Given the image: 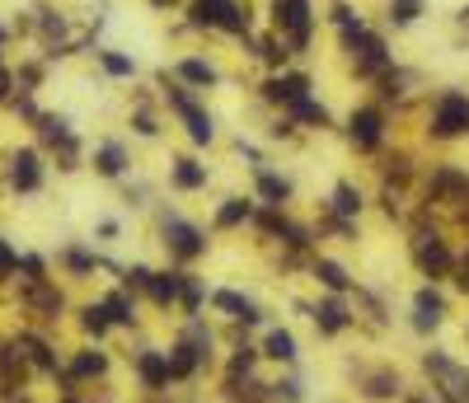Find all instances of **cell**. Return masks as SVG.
Listing matches in <instances>:
<instances>
[{
  "label": "cell",
  "mask_w": 469,
  "mask_h": 403,
  "mask_svg": "<svg viewBox=\"0 0 469 403\" xmlns=\"http://www.w3.org/2000/svg\"><path fill=\"white\" fill-rule=\"evenodd\" d=\"M469 132V99L465 94H441L432 113V136H465Z\"/></svg>",
  "instance_id": "6da1fadb"
},
{
  "label": "cell",
  "mask_w": 469,
  "mask_h": 403,
  "mask_svg": "<svg viewBox=\"0 0 469 403\" xmlns=\"http://www.w3.org/2000/svg\"><path fill=\"white\" fill-rule=\"evenodd\" d=\"M348 48L357 57V71L361 75H380V71H390V52H385V42L376 33H348Z\"/></svg>",
  "instance_id": "7a4b0ae2"
},
{
  "label": "cell",
  "mask_w": 469,
  "mask_h": 403,
  "mask_svg": "<svg viewBox=\"0 0 469 403\" xmlns=\"http://www.w3.org/2000/svg\"><path fill=\"white\" fill-rule=\"evenodd\" d=\"M10 188L14 193H38V188H43V155H38L33 145L10 155Z\"/></svg>",
  "instance_id": "3957f363"
},
{
  "label": "cell",
  "mask_w": 469,
  "mask_h": 403,
  "mask_svg": "<svg viewBox=\"0 0 469 403\" xmlns=\"http://www.w3.org/2000/svg\"><path fill=\"white\" fill-rule=\"evenodd\" d=\"M277 29H287L291 48L310 42V0H277Z\"/></svg>",
  "instance_id": "277c9868"
},
{
  "label": "cell",
  "mask_w": 469,
  "mask_h": 403,
  "mask_svg": "<svg viewBox=\"0 0 469 403\" xmlns=\"http://www.w3.org/2000/svg\"><path fill=\"white\" fill-rule=\"evenodd\" d=\"M165 94H169V103H174V109H178V118L188 122L193 141H197V145H207V141H212V132H216V127H212V118H207V113L197 109V99H193L188 90H174V84H169Z\"/></svg>",
  "instance_id": "5b68a950"
},
{
  "label": "cell",
  "mask_w": 469,
  "mask_h": 403,
  "mask_svg": "<svg viewBox=\"0 0 469 403\" xmlns=\"http://www.w3.org/2000/svg\"><path fill=\"white\" fill-rule=\"evenodd\" d=\"M165 244L178 253V258H197V253H207L202 230H193L188 221H169V225H165Z\"/></svg>",
  "instance_id": "8992f818"
},
{
  "label": "cell",
  "mask_w": 469,
  "mask_h": 403,
  "mask_svg": "<svg viewBox=\"0 0 469 403\" xmlns=\"http://www.w3.org/2000/svg\"><path fill=\"white\" fill-rule=\"evenodd\" d=\"M24 305L38 314V320H56V314H61V291L48 286V282H38V286L24 291Z\"/></svg>",
  "instance_id": "52a82bcc"
},
{
  "label": "cell",
  "mask_w": 469,
  "mask_h": 403,
  "mask_svg": "<svg viewBox=\"0 0 469 403\" xmlns=\"http://www.w3.org/2000/svg\"><path fill=\"white\" fill-rule=\"evenodd\" d=\"M14 352L24 356V362H33L38 371H48V375H56V356H52V347L43 343V337H33V333H19V343H14Z\"/></svg>",
  "instance_id": "ba28073f"
},
{
  "label": "cell",
  "mask_w": 469,
  "mask_h": 403,
  "mask_svg": "<svg viewBox=\"0 0 469 403\" xmlns=\"http://www.w3.org/2000/svg\"><path fill=\"white\" fill-rule=\"evenodd\" d=\"M305 90H310V80H305V75H277V80L263 84V94H268L273 103H300Z\"/></svg>",
  "instance_id": "9c48e42d"
},
{
  "label": "cell",
  "mask_w": 469,
  "mask_h": 403,
  "mask_svg": "<svg viewBox=\"0 0 469 403\" xmlns=\"http://www.w3.org/2000/svg\"><path fill=\"white\" fill-rule=\"evenodd\" d=\"M413 253H418V263H422L427 272H446V267H451V249H446L437 235H418Z\"/></svg>",
  "instance_id": "30bf717a"
},
{
  "label": "cell",
  "mask_w": 469,
  "mask_h": 403,
  "mask_svg": "<svg viewBox=\"0 0 469 403\" xmlns=\"http://www.w3.org/2000/svg\"><path fill=\"white\" fill-rule=\"evenodd\" d=\"M380 127H385V118H380L376 109H361V113H352V127H348V132H352V141L361 145V151H371V145L380 141Z\"/></svg>",
  "instance_id": "8fae6325"
},
{
  "label": "cell",
  "mask_w": 469,
  "mask_h": 403,
  "mask_svg": "<svg viewBox=\"0 0 469 403\" xmlns=\"http://www.w3.org/2000/svg\"><path fill=\"white\" fill-rule=\"evenodd\" d=\"M146 291H151V301H155V305H174V301H178V291H183V277H178V272H151Z\"/></svg>",
  "instance_id": "7c38bea8"
},
{
  "label": "cell",
  "mask_w": 469,
  "mask_h": 403,
  "mask_svg": "<svg viewBox=\"0 0 469 403\" xmlns=\"http://www.w3.org/2000/svg\"><path fill=\"white\" fill-rule=\"evenodd\" d=\"M136 371H141V380H146L151 390L169 385V362H165L160 352H141V356H136Z\"/></svg>",
  "instance_id": "4fadbf2b"
},
{
  "label": "cell",
  "mask_w": 469,
  "mask_h": 403,
  "mask_svg": "<svg viewBox=\"0 0 469 403\" xmlns=\"http://www.w3.org/2000/svg\"><path fill=\"white\" fill-rule=\"evenodd\" d=\"M315 320H319V329H324V333H343V329L352 324V314H348V305H343L338 295H334V301H324V305L315 310Z\"/></svg>",
  "instance_id": "5bb4252c"
},
{
  "label": "cell",
  "mask_w": 469,
  "mask_h": 403,
  "mask_svg": "<svg viewBox=\"0 0 469 403\" xmlns=\"http://www.w3.org/2000/svg\"><path fill=\"white\" fill-rule=\"evenodd\" d=\"M441 310H446V305H441V295H437V291H418L413 329H422V333H427V329H437V324H441Z\"/></svg>",
  "instance_id": "9a60e30c"
},
{
  "label": "cell",
  "mask_w": 469,
  "mask_h": 403,
  "mask_svg": "<svg viewBox=\"0 0 469 403\" xmlns=\"http://www.w3.org/2000/svg\"><path fill=\"white\" fill-rule=\"evenodd\" d=\"M94 169H99L104 179H117L122 169H127V155H122V145H117V141L99 145V151H94Z\"/></svg>",
  "instance_id": "2e32d148"
},
{
  "label": "cell",
  "mask_w": 469,
  "mask_h": 403,
  "mask_svg": "<svg viewBox=\"0 0 469 403\" xmlns=\"http://www.w3.org/2000/svg\"><path fill=\"white\" fill-rule=\"evenodd\" d=\"M216 305L230 314V320H244V324H258V310L244 301V295H235V291H216Z\"/></svg>",
  "instance_id": "e0dca14e"
},
{
  "label": "cell",
  "mask_w": 469,
  "mask_h": 403,
  "mask_svg": "<svg viewBox=\"0 0 469 403\" xmlns=\"http://www.w3.org/2000/svg\"><path fill=\"white\" fill-rule=\"evenodd\" d=\"M104 314H109V324H132V320H136L132 295H127V291H113L109 301H104Z\"/></svg>",
  "instance_id": "ac0fdd59"
},
{
  "label": "cell",
  "mask_w": 469,
  "mask_h": 403,
  "mask_svg": "<svg viewBox=\"0 0 469 403\" xmlns=\"http://www.w3.org/2000/svg\"><path fill=\"white\" fill-rule=\"evenodd\" d=\"M174 183L183 188V193H193V188L207 183V169H202L197 160H178V164H174Z\"/></svg>",
  "instance_id": "d6986e66"
},
{
  "label": "cell",
  "mask_w": 469,
  "mask_h": 403,
  "mask_svg": "<svg viewBox=\"0 0 469 403\" xmlns=\"http://www.w3.org/2000/svg\"><path fill=\"white\" fill-rule=\"evenodd\" d=\"M258 193L268 197L273 206H282L291 197V188H287V179H277V174H268V169H258Z\"/></svg>",
  "instance_id": "ffe728a7"
},
{
  "label": "cell",
  "mask_w": 469,
  "mask_h": 403,
  "mask_svg": "<svg viewBox=\"0 0 469 403\" xmlns=\"http://www.w3.org/2000/svg\"><path fill=\"white\" fill-rule=\"evenodd\" d=\"M165 362H169V375H174V380H183V375H193V366H197V352H193V343H178V347L165 356Z\"/></svg>",
  "instance_id": "44dd1931"
},
{
  "label": "cell",
  "mask_w": 469,
  "mask_h": 403,
  "mask_svg": "<svg viewBox=\"0 0 469 403\" xmlns=\"http://www.w3.org/2000/svg\"><path fill=\"white\" fill-rule=\"evenodd\" d=\"M109 371V356L104 352H80L75 362H71V375L75 380H85V375H104Z\"/></svg>",
  "instance_id": "7402d4cb"
},
{
  "label": "cell",
  "mask_w": 469,
  "mask_h": 403,
  "mask_svg": "<svg viewBox=\"0 0 469 403\" xmlns=\"http://www.w3.org/2000/svg\"><path fill=\"white\" fill-rule=\"evenodd\" d=\"M249 216H254V206H249V202H244V197H230L226 206H221V211H216V225H221V230H230V225H239V221H249Z\"/></svg>",
  "instance_id": "603a6c76"
},
{
  "label": "cell",
  "mask_w": 469,
  "mask_h": 403,
  "mask_svg": "<svg viewBox=\"0 0 469 403\" xmlns=\"http://www.w3.org/2000/svg\"><path fill=\"white\" fill-rule=\"evenodd\" d=\"M216 29H226V33H249V14H244V10L235 5V0H226V5H221Z\"/></svg>",
  "instance_id": "cb8c5ba5"
},
{
  "label": "cell",
  "mask_w": 469,
  "mask_h": 403,
  "mask_svg": "<svg viewBox=\"0 0 469 403\" xmlns=\"http://www.w3.org/2000/svg\"><path fill=\"white\" fill-rule=\"evenodd\" d=\"M315 277L329 286V291H348V272H343L338 263H329V258H319V263H315Z\"/></svg>",
  "instance_id": "d4e9b609"
},
{
  "label": "cell",
  "mask_w": 469,
  "mask_h": 403,
  "mask_svg": "<svg viewBox=\"0 0 469 403\" xmlns=\"http://www.w3.org/2000/svg\"><path fill=\"white\" fill-rule=\"evenodd\" d=\"M334 211H338V216H357V211H361V193H357L352 183H338V193H334Z\"/></svg>",
  "instance_id": "484cf974"
},
{
  "label": "cell",
  "mask_w": 469,
  "mask_h": 403,
  "mask_svg": "<svg viewBox=\"0 0 469 403\" xmlns=\"http://www.w3.org/2000/svg\"><path fill=\"white\" fill-rule=\"evenodd\" d=\"M268 356H277V362H296V337L291 333H268Z\"/></svg>",
  "instance_id": "4316f807"
},
{
  "label": "cell",
  "mask_w": 469,
  "mask_h": 403,
  "mask_svg": "<svg viewBox=\"0 0 469 403\" xmlns=\"http://www.w3.org/2000/svg\"><path fill=\"white\" fill-rule=\"evenodd\" d=\"M221 5H226V0H193V24L197 29H212L221 19Z\"/></svg>",
  "instance_id": "83f0119b"
},
{
  "label": "cell",
  "mask_w": 469,
  "mask_h": 403,
  "mask_svg": "<svg viewBox=\"0 0 469 403\" xmlns=\"http://www.w3.org/2000/svg\"><path fill=\"white\" fill-rule=\"evenodd\" d=\"M19 277H24V286H38V282H48V263L38 258V253H29V258H19Z\"/></svg>",
  "instance_id": "f1b7e54d"
},
{
  "label": "cell",
  "mask_w": 469,
  "mask_h": 403,
  "mask_svg": "<svg viewBox=\"0 0 469 403\" xmlns=\"http://www.w3.org/2000/svg\"><path fill=\"white\" fill-rule=\"evenodd\" d=\"M178 75H183V80H193V84H212V80H216V71L207 66V61H183Z\"/></svg>",
  "instance_id": "f546056e"
},
{
  "label": "cell",
  "mask_w": 469,
  "mask_h": 403,
  "mask_svg": "<svg viewBox=\"0 0 469 403\" xmlns=\"http://www.w3.org/2000/svg\"><path fill=\"white\" fill-rule=\"evenodd\" d=\"M291 109H296V118H300V122H310V127H324V122H329V113H324L319 103H310V99L291 103Z\"/></svg>",
  "instance_id": "4dcf8cb0"
},
{
  "label": "cell",
  "mask_w": 469,
  "mask_h": 403,
  "mask_svg": "<svg viewBox=\"0 0 469 403\" xmlns=\"http://www.w3.org/2000/svg\"><path fill=\"white\" fill-rule=\"evenodd\" d=\"M80 324H85V333L104 337V333H109V314H104V305H90V310H85V320H80Z\"/></svg>",
  "instance_id": "1f68e13d"
},
{
  "label": "cell",
  "mask_w": 469,
  "mask_h": 403,
  "mask_svg": "<svg viewBox=\"0 0 469 403\" xmlns=\"http://www.w3.org/2000/svg\"><path fill=\"white\" fill-rule=\"evenodd\" d=\"M14 272H19V253L5 244V235H0V282H14Z\"/></svg>",
  "instance_id": "d6a6232c"
},
{
  "label": "cell",
  "mask_w": 469,
  "mask_h": 403,
  "mask_svg": "<svg viewBox=\"0 0 469 403\" xmlns=\"http://www.w3.org/2000/svg\"><path fill=\"white\" fill-rule=\"evenodd\" d=\"M99 61H104L109 75H132V57H122V52H104Z\"/></svg>",
  "instance_id": "836d02e7"
},
{
  "label": "cell",
  "mask_w": 469,
  "mask_h": 403,
  "mask_svg": "<svg viewBox=\"0 0 469 403\" xmlns=\"http://www.w3.org/2000/svg\"><path fill=\"white\" fill-rule=\"evenodd\" d=\"M61 263H66L71 272H94V258L85 249H66V258H61Z\"/></svg>",
  "instance_id": "e575fe53"
},
{
  "label": "cell",
  "mask_w": 469,
  "mask_h": 403,
  "mask_svg": "<svg viewBox=\"0 0 469 403\" xmlns=\"http://www.w3.org/2000/svg\"><path fill=\"white\" fill-rule=\"evenodd\" d=\"M334 24H338L343 33H361V19H357L348 5H338V10H334Z\"/></svg>",
  "instance_id": "d590c367"
},
{
  "label": "cell",
  "mask_w": 469,
  "mask_h": 403,
  "mask_svg": "<svg viewBox=\"0 0 469 403\" xmlns=\"http://www.w3.org/2000/svg\"><path fill=\"white\" fill-rule=\"evenodd\" d=\"M390 19H395V24H413V19H418V0H399V5L390 10Z\"/></svg>",
  "instance_id": "8d00e7d4"
},
{
  "label": "cell",
  "mask_w": 469,
  "mask_h": 403,
  "mask_svg": "<svg viewBox=\"0 0 469 403\" xmlns=\"http://www.w3.org/2000/svg\"><path fill=\"white\" fill-rule=\"evenodd\" d=\"M178 295H183V305H188V310H197V301H202V286H197L193 277H183V291H178Z\"/></svg>",
  "instance_id": "74e56055"
},
{
  "label": "cell",
  "mask_w": 469,
  "mask_h": 403,
  "mask_svg": "<svg viewBox=\"0 0 469 403\" xmlns=\"http://www.w3.org/2000/svg\"><path fill=\"white\" fill-rule=\"evenodd\" d=\"M14 94V71L5 66V57H0V103H5Z\"/></svg>",
  "instance_id": "f35d334b"
},
{
  "label": "cell",
  "mask_w": 469,
  "mask_h": 403,
  "mask_svg": "<svg viewBox=\"0 0 469 403\" xmlns=\"http://www.w3.org/2000/svg\"><path fill=\"white\" fill-rule=\"evenodd\" d=\"M395 390H399V385H395V375H376V380H371V394H376V399L395 394Z\"/></svg>",
  "instance_id": "ab89813d"
},
{
  "label": "cell",
  "mask_w": 469,
  "mask_h": 403,
  "mask_svg": "<svg viewBox=\"0 0 469 403\" xmlns=\"http://www.w3.org/2000/svg\"><path fill=\"white\" fill-rule=\"evenodd\" d=\"M263 57H268V61H287V42H263Z\"/></svg>",
  "instance_id": "60d3db41"
},
{
  "label": "cell",
  "mask_w": 469,
  "mask_h": 403,
  "mask_svg": "<svg viewBox=\"0 0 469 403\" xmlns=\"http://www.w3.org/2000/svg\"><path fill=\"white\" fill-rule=\"evenodd\" d=\"M146 282H151V267H132V272H127V286H141V291H146Z\"/></svg>",
  "instance_id": "b9f144b4"
},
{
  "label": "cell",
  "mask_w": 469,
  "mask_h": 403,
  "mask_svg": "<svg viewBox=\"0 0 469 403\" xmlns=\"http://www.w3.org/2000/svg\"><path fill=\"white\" fill-rule=\"evenodd\" d=\"M136 132H141V136H155L160 127H155V118H146V113H141V118H136Z\"/></svg>",
  "instance_id": "7bdbcfd3"
},
{
  "label": "cell",
  "mask_w": 469,
  "mask_h": 403,
  "mask_svg": "<svg viewBox=\"0 0 469 403\" xmlns=\"http://www.w3.org/2000/svg\"><path fill=\"white\" fill-rule=\"evenodd\" d=\"M5 42H10V29H5V24H0V52H5Z\"/></svg>",
  "instance_id": "ee69618b"
},
{
  "label": "cell",
  "mask_w": 469,
  "mask_h": 403,
  "mask_svg": "<svg viewBox=\"0 0 469 403\" xmlns=\"http://www.w3.org/2000/svg\"><path fill=\"white\" fill-rule=\"evenodd\" d=\"M155 5H169V0H155Z\"/></svg>",
  "instance_id": "f6af8a7d"
},
{
  "label": "cell",
  "mask_w": 469,
  "mask_h": 403,
  "mask_svg": "<svg viewBox=\"0 0 469 403\" xmlns=\"http://www.w3.org/2000/svg\"><path fill=\"white\" fill-rule=\"evenodd\" d=\"M465 19H469V10H465Z\"/></svg>",
  "instance_id": "bcb514c9"
},
{
  "label": "cell",
  "mask_w": 469,
  "mask_h": 403,
  "mask_svg": "<svg viewBox=\"0 0 469 403\" xmlns=\"http://www.w3.org/2000/svg\"><path fill=\"white\" fill-rule=\"evenodd\" d=\"M66 403H75V399H66Z\"/></svg>",
  "instance_id": "7dc6e473"
}]
</instances>
